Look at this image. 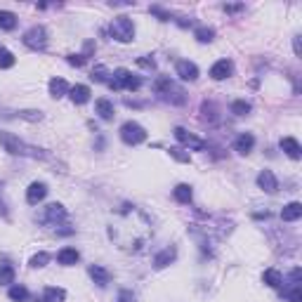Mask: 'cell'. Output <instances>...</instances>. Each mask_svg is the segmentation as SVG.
<instances>
[{
  "label": "cell",
  "mask_w": 302,
  "mask_h": 302,
  "mask_svg": "<svg viewBox=\"0 0 302 302\" xmlns=\"http://www.w3.org/2000/svg\"><path fill=\"white\" fill-rule=\"evenodd\" d=\"M0 144L5 147L7 154H12V156H36V158H38V156H43L40 151H38V149L24 144L17 135L7 132V130H0Z\"/></svg>",
  "instance_id": "obj_1"
},
{
  "label": "cell",
  "mask_w": 302,
  "mask_h": 302,
  "mask_svg": "<svg viewBox=\"0 0 302 302\" xmlns=\"http://www.w3.org/2000/svg\"><path fill=\"white\" fill-rule=\"evenodd\" d=\"M109 33H111V38H116L118 43H130L135 38V24L128 17H116L111 21V26H109Z\"/></svg>",
  "instance_id": "obj_2"
},
{
  "label": "cell",
  "mask_w": 302,
  "mask_h": 302,
  "mask_svg": "<svg viewBox=\"0 0 302 302\" xmlns=\"http://www.w3.org/2000/svg\"><path fill=\"white\" fill-rule=\"evenodd\" d=\"M140 85H142V80L130 74L128 68H116V71H113V80H109V87H111V90H121V87H123V90H130V92H132V90H140Z\"/></svg>",
  "instance_id": "obj_3"
},
{
  "label": "cell",
  "mask_w": 302,
  "mask_h": 302,
  "mask_svg": "<svg viewBox=\"0 0 302 302\" xmlns=\"http://www.w3.org/2000/svg\"><path fill=\"white\" fill-rule=\"evenodd\" d=\"M121 140H123L125 144H130V147L142 144L144 140H147V130L140 123H135V121H128V123L121 125Z\"/></svg>",
  "instance_id": "obj_4"
},
{
  "label": "cell",
  "mask_w": 302,
  "mask_h": 302,
  "mask_svg": "<svg viewBox=\"0 0 302 302\" xmlns=\"http://www.w3.org/2000/svg\"><path fill=\"white\" fill-rule=\"evenodd\" d=\"M24 45L31 50H45V45H48V31H45L43 26H31L24 33Z\"/></svg>",
  "instance_id": "obj_5"
},
{
  "label": "cell",
  "mask_w": 302,
  "mask_h": 302,
  "mask_svg": "<svg viewBox=\"0 0 302 302\" xmlns=\"http://www.w3.org/2000/svg\"><path fill=\"white\" fill-rule=\"evenodd\" d=\"M175 137H177V142H182L184 147L194 149V151H203V149H205L203 140L196 137L194 132H189V130H184V128H175Z\"/></svg>",
  "instance_id": "obj_6"
},
{
  "label": "cell",
  "mask_w": 302,
  "mask_h": 302,
  "mask_svg": "<svg viewBox=\"0 0 302 302\" xmlns=\"http://www.w3.org/2000/svg\"><path fill=\"white\" fill-rule=\"evenodd\" d=\"M64 217H66V208H64L62 203H50L48 208H45L43 222L45 224H57V222H62Z\"/></svg>",
  "instance_id": "obj_7"
},
{
  "label": "cell",
  "mask_w": 302,
  "mask_h": 302,
  "mask_svg": "<svg viewBox=\"0 0 302 302\" xmlns=\"http://www.w3.org/2000/svg\"><path fill=\"white\" fill-rule=\"evenodd\" d=\"M231 71H234V64L229 62V59H220V62L213 64V68H210V78L213 80H224L231 76Z\"/></svg>",
  "instance_id": "obj_8"
},
{
  "label": "cell",
  "mask_w": 302,
  "mask_h": 302,
  "mask_svg": "<svg viewBox=\"0 0 302 302\" xmlns=\"http://www.w3.org/2000/svg\"><path fill=\"white\" fill-rule=\"evenodd\" d=\"M45 196H48V184H43V182H33V184L29 187V191H26V201L31 205L40 203Z\"/></svg>",
  "instance_id": "obj_9"
},
{
  "label": "cell",
  "mask_w": 302,
  "mask_h": 302,
  "mask_svg": "<svg viewBox=\"0 0 302 302\" xmlns=\"http://www.w3.org/2000/svg\"><path fill=\"white\" fill-rule=\"evenodd\" d=\"M258 187L262 191H267V194H274V191L278 189V182H276V177H274L271 170H262V173L258 175Z\"/></svg>",
  "instance_id": "obj_10"
},
{
  "label": "cell",
  "mask_w": 302,
  "mask_h": 302,
  "mask_svg": "<svg viewBox=\"0 0 302 302\" xmlns=\"http://www.w3.org/2000/svg\"><path fill=\"white\" fill-rule=\"evenodd\" d=\"M177 76L182 80H196L198 78V66L194 62L182 59V62H177Z\"/></svg>",
  "instance_id": "obj_11"
},
{
  "label": "cell",
  "mask_w": 302,
  "mask_h": 302,
  "mask_svg": "<svg viewBox=\"0 0 302 302\" xmlns=\"http://www.w3.org/2000/svg\"><path fill=\"white\" fill-rule=\"evenodd\" d=\"M281 149L286 151V156H290L293 160H297L302 156V149H300V142L295 137H281Z\"/></svg>",
  "instance_id": "obj_12"
},
{
  "label": "cell",
  "mask_w": 302,
  "mask_h": 302,
  "mask_svg": "<svg viewBox=\"0 0 302 302\" xmlns=\"http://www.w3.org/2000/svg\"><path fill=\"white\" fill-rule=\"evenodd\" d=\"M255 147V137L250 135V132H241L239 137H236V142H234V149L239 151V154H250Z\"/></svg>",
  "instance_id": "obj_13"
},
{
  "label": "cell",
  "mask_w": 302,
  "mask_h": 302,
  "mask_svg": "<svg viewBox=\"0 0 302 302\" xmlns=\"http://www.w3.org/2000/svg\"><path fill=\"white\" fill-rule=\"evenodd\" d=\"M90 276H92V281L99 286V288H104V286H109V281H111V274L104 269V267H99V265H92L90 267Z\"/></svg>",
  "instance_id": "obj_14"
},
{
  "label": "cell",
  "mask_w": 302,
  "mask_h": 302,
  "mask_svg": "<svg viewBox=\"0 0 302 302\" xmlns=\"http://www.w3.org/2000/svg\"><path fill=\"white\" fill-rule=\"evenodd\" d=\"M57 260H59V265L71 267V265H76V262L80 260V253L76 250V248H62V250L57 253Z\"/></svg>",
  "instance_id": "obj_15"
},
{
  "label": "cell",
  "mask_w": 302,
  "mask_h": 302,
  "mask_svg": "<svg viewBox=\"0 0 302 302\" xmlns=\"http://www.w3.org/2000/svg\"><path fill=\"white\" fill-rule=\"evenodd\" d=\"M66 300V290L64 288H55V286H48L43 293V297L36 302H64Z\"/></svg>",
  "instance_id": "obj_16"
},
{
  "label": "cell",
  "mask_w": 302,
  "mask_h": 302,
  "mask_svg": "<svg viewBox=\"0 0 302 302\" xmlns=\"http://www.w3.org/2000/svg\"><path fill=\"white\" fill-rule=\"evenodd\" d=\"M300 215H302V203H297V201L288 203L281 210V220L284 222H295V220H300Z\"/></svg>",
  "instance_id": "obj_17"
},
{
  "label": "cell",
  "mask_w": 302,
  "mask_h": 302,
  "mask_svg": "<svg viewBox=\"0 0 302 302\" xmlns=\"http://www.w3.org/2000/svg\"><path fill=\"white\" fill-rule=\"evenodd\" d=\"M68 97L74 104H85L87 99H90V87L87 85H74L68 90Z\"/></svg>",
  "instance_id": "obj_18"
},
{
  "label": "cell",
  "mask_w": 302,
  "mask_h": 302,
  "mask_svg": "<svg viewBox=\"0 0 302 302\" xmlns=\"http://www.w3.org/2000/svg\"><path fill=\"white\" fill-rule=\"evenodd\" d=\"M175 255H177V250H175V248H166L163 253H158L154 258V267H156V269H163V267H168L175 260Z\"/></svg>",
  "instance_id": "obj_19"
},
{
  "label": "cell",
  "mask_w": 302,
  "mask_h": 302,
  "mask_svg": "<svg viewBox=\"0 0 302 302\" xmlns=\"http://www.w3.org/2000/svg\"><path fill=\"white\" fill-rule=\"evenodd\" d=\"M262 281H265L269 288H281V284H284V276H281V271H278V269H265V274H262Z\"/></svg>",
  "instance_id": "obj_20"
},
{
  "label": "cell",
  "mask_w": 302,
  "mask_h": 302,
  "mask_svg": "<svg viewBox=\"0 0 302 302\" xmlns=\"http://www.w3.org/2000/svg\"><path fill=\"white\" fill-rule=\"evenodd\" d=\"M68 90H71V87L66 85V80L64 78H52L50 80V95H52V97L59 99V97H64Z\"/></svg>",
  "instance_id": "obj_21"
},
{
  "label": "cell",
  "mask_w": 302,
  "mask_h": 302,
  "mask_svg": "<svg viewBox=\"0 0 302 302\" xmlns=\"http://www.w3.org/2000/svg\"><path fill=\"white\" fill-rule=\"evenodd\" d=\"M173 196H175V201L177 203H191V196H194V191H191V187L189 184H177L175 187V191H173Z\"/></svg>",
  "instance_id": "obj_22"
},
{
  "label": "cell",
  "mask_w": 302,
  "mask_h": 302,
  "mask_svg": "<svg viewBox=\"0 0 302 302\" xmlns=\"http://www.w3.org/2000/svg\"><path fill=\"white\" fill-rule=\"evenodd\" d=\"M95 111L99 113V118H104V121H111L113 118V104L109 99H97V104H95Z\"/></svg>",
  "instance_id": "obj_23"
},
{
  "label": "cell",
  "mask_w": 302,
  "mask_h": 302,
  "mask_svg": "<svg viewBox=\"0 0 302 302\" xmlns=\"http://www.w3.org/2000/svg\"><path fill=\"white\" fill-rule=\"evenodd\" d=\"M17 26V14L14 12H7V10H0V29L5 31H12Z\"/></svg>",
  "instance_id": "obj_24"
},
{
  "label": "cell",
  "mask_w": 302,
  "mask_h": 302,
  "mask_svg": "<svg viewBox=\"0 0 302 302\" xmlns=\"http://www.w3.org/2000/svg\"><path fill=\"white\" fill-rule=\"evenodd\" d=\"M154 90L158 95H170L175 90V85H173V80H170V78H158L154 83Z\"/></svg>",
  "instance_id": "obj_25"
},
{
  "label": "cell",
  "mask_w": 302,
  "mask_h": 302,
  "mask_svg": "<svg viewBox=\"0 0 302 302\" xmlns=\"http://www.w3.org/2000/svg\"><path fill=\"white\" fill-rule=\"evenodd\" d=\"M7 295H10V300H12V302H24L26 297H29V290H26L24 286H12Z\"/></svg>",
  "instance_id": "obj_26"
},
{
  "label": "cell",
  "mask_w": 302,
  "mask_h": 302,
  "mask_svg": "<svg viewBox=\"0 0 302 302\" xmlns=\"http://www.w3.org/2000/svg\"><path fill=\"white\" fill-rule=\"evenodd\" d=\"M194 36H196L198 43H210V40L215 38V31H213V29H208V26H198Z\"/></svg>",
  "instance_id": "obj_27"
},
{
  "label": "cell",
  "mask_w": 302,
  "mask_h": 302,
  "mask_svg": "<svg viewBox=\"0 0 302 302\" xmlns=\"http://www.w3.org/2000/svg\"><path fill=\"white\" fill-rule=\"evenodd\" d=\"M14 281V267L12 265H3L0 267V286H7Z\"/></svg>",
  "instance_id": "obj_28"
},
{
  "label": "cell",
  "mask_w": 302,
  "mask_h": 302,
  "mask_svg": "<svg viewBox=\"0 0 302 302\" xmlns=\"http://www.w3.org/2000/svg\"><path fill=\"white\" fill-rule=\"evenodd\" d=\"M14 66V55L10 50L0 48V68H12Z\"/></svg>",
  "instance_id": "obj_29"
},
{
  "label": "cell",
  "mask_w": 302,
  "mask_h": 302,
  "mask_svg": "<svg viewBox=\"0 0 302 302\" xmlns=\"http://www.w3.org/2000/svg\"><path fill=\"white\" fill-rule=\"evenodd\" d=\"M231 113H236V116H246V113H250V104H248L246 99H236L234 104H231Z\"/></svg>",
  "instance_id": "obj_30"
},
{
  "label": "cell",
  "mask_w": 302,
  "mask_h": 302,
  "mask_svg": "<svg viewBox=\"0 0 302 302\" xmlns=\"http://www.w3.org/2000/svg\"><path fill=\"white\" fill-rule=\"evenodd\" d=\"M48 260H50V255H48V253H36V255L31 258V262H29V265L36 267V269H38V267H45V265H48Z\"/></svg>",
  "instance_id": "obj_31"
},
{
  "label": "cell",
  "mask_w": 302,
  "mask_h": 302,
  "mask_svg": "<svg viewBox=\"0 0 302 302\" xmlns=\"http://www.w3.org/2000/svg\"><path fill=\"white\" fill-rule=\"evenodd\" d=\"M286 295H288L290 302H302V290H300V286L297 284H293V288H290Z\"/></svg>",
  "instance_id": "obj_32"
},
{
  "label": "cell",
  "mask_w": 302,
  "mask_h": 302,
  "mask_svg": "<svg viewBox=\"0 0 302 302\" xmlns=\"http://www.w3.org/2000/svg\"><path fill=\"white\" fill-rule=\"evenodd\" d=\"M170 156H173V158H177L179 163H189V154H184V151H182V149H177V147H173L170 149Z\"/></svg>",
  "instance_id": "obj_33"
},
{
  "label": "cell",
  "mask_w": 302,
  "mask_h": 302,
  "mask_svg": "<svg viewBox=\"0 0 302 302\" xmlns=\"http://www.w3.org/2000/svg\"><path fill=\"white\" fill-rule=\"evenodd\" d=\"M90 78L97 80V83H104V80H106V68H104V66H97V68L92 71V76H90Z\"/></svg>",
  "instance_id": "obj_34"
},
{
  "label": "cell",
  "mask_w": 302,
  "mask_h": 302,
  "mask_svg": "<svg viewBox=\"0 0 302 302\" xmlns=\"http://www.w3.org/2000/svg\"><path fill=\"white\" fill-rule=\"evenodd\" d=\"M87 62L85 55H68V64H74V66H83Z\"/></svg>",
  "instance_id": "obj_35"
},
{
  "label": "cell",
  "mask_w": 302,
  "mask_h": 302,
  "mask_svg": "<svg viewBox=\"0 0 302 302\" xmlns=\"http://www.w3.org/2000/svg\"><path fill=\"white\" fill-rule=\"evenodd\" d=\"M118 302H135L132 290H121V293H118Z\"/></svg>",
  "instance_id": "obj_36"
},
{
  "label": "cell",
  "mask_w": 302,
  "mask_h": 302,
  "mask_svg": "<svg viewBox=\"0 0 302 302\" xmlns=\"http://www.w3.org/2000/svg\"><path fill=\"white\" fill-rule=\"evenodd\" d=\"M137 64H140V66H147V68H154L156 66L154 59H137Z\"/></svg>",
  "instance_id": "obj_37"
},
{
  "label": "cell",
  "mask_w": 302,
  "mask_h": 302,
  "mask_svg": "<svg viewBox=\"0 0 302 302\" xmlns=\"http://www.w3.org/2000/svg\"><path fill=\"white\" fill-rule=\"evenodd\" d=\"M243 5H224V12H241Z\"/></svg>",
  "instance_id": "obj_38"
},
{
  "label": "cell",
  "mask_w": 302,
  "mask_h": 302,
  "mask_svg": "<svg viewBox=\"0 0 302 302\" xmlns=\"http://www.w3.org/2000/svg\"><path fill=\"white\" fill-rule=\"evenodd\" d=\"M293 45H295V55L300 57V38H297V36H295V43H293Z\"/></svg>",
  "instance_id": "obj_39"
},
{
  "label": "cell",
  "mask_w": 302,
  "mask_h": 302,
  "mask_svg": "<svg viewBox=\"0 0 302 302\" xmlns=\"http://www.w3.org/2000/svg\"><path fill=\"white\" fill-rule=\"evenodd\" d=\"M0 215H7V210H5V203L0 201Z\"/></svg>",
  "instance_id": "obj_40"
}]
</instances>
